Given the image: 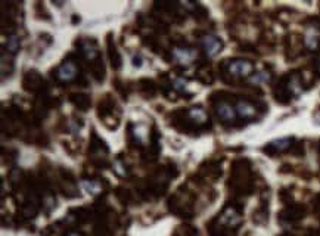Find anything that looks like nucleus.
Wrapping results in <instances>:
<instances>
[{"mask_svg":"<svg viewBox=\"0 0 320 236\" xmlns=\"http://www.w3.org/2000/svg\"><path fill=\"white\" fill-rule=\"evenodd\" d=\"M229 73L232 75H236V77H248L252 70H254V65L249 62V61H244V59H236L233 62L229 64L227 67Z\"/></svg>","mask_w":320,"mask_h":236,"instance_id":"nucleus-1","label":"nucleus"},{"mask_svg":"<svg viewBox=\"0 0 320 236\" xmlns=\"http://www.w3.org/2000/svg\"><path fill=\"white\" fill-rule=\"evenodd\" d=\"M219 221H220L223 226H226V227H238V226L241 224V221H242V217H241V214H239L233 207H227V208L222 213Z\"/></svg>","mask_w":320,"mask_h":236,"instance_id":"nucleus-2","label":"nucleus"},{"mask_svg":"<svg viewBox=\"0 0 320 236\" xmlns=\"http://www.w3.org/2000/svg\"><path fill=\"white\" fill-rule=\"evenodd\" d=\"M202 46H204V49H205L208 56H216L223 49V43L214 36H205L202 38Z\"/></svg>","mask_w":320,"mask_h":236,"instance_id":"nucleus-3","label":"nucleus"},{"mask_svg":"<svg viewBox=\"0 0 320 236\" xmlns=\"http://www.w3.org/2000/svg\"><path fill=\"white\" fill-rule=\"evenodd\" d=\"M75 75H77V67H75V64L71 62V61L64 62V64L58 68V71H56V77H58V80H61V81H71Z\"/></svg>","mask_w":320,"mask_h":236,"instance_id":"nucleus-4","label":"nucleus"},{"mask_svg":"<svg viewBox=\"0 0 320 236\" xmlns=\"http://www.w3.org/2000/svg\"><path fill=\"white\" fill-rule=\"evenodd\" d=\"M217 114H219V117H220L223 121H226V123L233 121L235 117H236L235 108H233L229 102H220V104L217 105Z\"/></svg>","mask_w":320,"mask_h":236,"instance_id":"nucleus-5","label":"nucleus"},{"mask_svg":"<svg viewBox=\"0 0 320 236\" xmlns=\"http://www.w3.org/2000/svg\"><path fill=\"white\" fill-rule=\"evenodd\" d=\"M236 112H238V115L242 117V118H251V117L255 115L257 109H255V107H254L252 104H249V102H246V101H239V102L236 104Z\"/></svg>","mask_w":320,"mask_h":236,"instance_id":"nucleus-6","label":"nucleus"},{"mask_svg":"<svg viewBox=\"0 0 320 236\" xmlns=\"http://www.w3.org/2000/svg\"><path fill=\"white\" fill-rule=\"evenodd\" d=\"M291 142H292V139H289V137H286V139H279V140L272 142L270 148L275 149V151H278V152H281V151H285V149H288V148L291 146Z\"/></svg>","mask_w":320,"mask_h":236,"instance_id":"nucleus-7","label":"nucleus"},{"mask_svg":"<svg viewBox=\"0 0 320 236\" xmlns=\"http://www.w3.org/2000/svg\"><path fill=\"white\" fill-rule=\"evenodd\" d=\"M176 56H177V59L179 61H182V62H192V59L195 58V52L192 51V49H179V51H176Z\"/></svg>","mask_w":320,"mask_h":236,"instance_id":"nucleus-8","label":"nucleus"},{"mask_svg":"<svg viewBox=\"0 0 320 236\" xmlns=\"http://www.w3.org/2000/svg\"><path fill=\"white\" fill-rule=\"evenodd\" d=\"M267 80H269V74H265V73H258V74H255L249 78V81L252 84H261V83L267 81Z\"/></svg>","mask_w":320,"mask_h":236,"instance_id":"nucleus-9","label":"nucleus"},{"mask_svg":"<svg viewBox=\"0 0 320 236\" xmlns=\"http://www.w3.org/2000/svg\"><path fill=\"white\" fill-rule=\"evenodd\" d=\"M305 44L310 47V49L313 51V49H316L317 47V44H319V41L313 37V36H307V38H305Z\"/></svg>","mask_w":320,"mask_h":236,"instance_id":"nucleus-10","label":"nucleus"},{"mask_svg":"<svg viewBox=\"0 0 320 236\" xmlns=\"http://www.w3.org/2000/svg\"><path fill=\"white\" fill-rule=\"evenodd\" d=\"M8 47H12V51H17V47H18V41H17V38H15V37H12V38H11V41L8 43Z\"/></svg>","mask_w":320,"mask_h":236,"instance_id":"nucleus-11","label":"nucleus"},{"mask_svg":"<svg viewBox=\"0 0 320 236\" xmlns=\"http://www.w3.org/2000/svg\"><path fill=\"white\" fill-rule=\"evenodd\" d=\"M319 71H320V64H319Z\"/></svg>","mask_w":320,"mask_h":236,"instance_id":"nucleus-12","label":"nucleus"}]
</instances>
